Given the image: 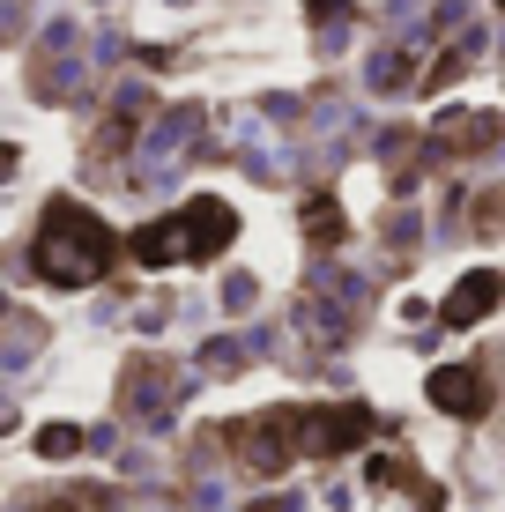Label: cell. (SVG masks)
<instances>
[{
	"label": "cell",
	"mask_w": 505,
	"mask_h": 512,
	"mask_svg": "<svg viewBox=\"0 0 505 512\" xmlns=\"http://www.w3.org/2000/svg\"><path fill=\"white\" fill-rule=\"evenodd\" d=\"M112 260H119V238L104 231L90 208H75V201H52L45 208V231H38V245H30V268H38L45 282L82 290V282L112 275Z\"/></svg>",
	"instance_id": "6da1fadb"
},
{
	"label": "cell",
	"mask_w": 505,
	"mask_h": 512,
	"mask_svg": "<svg viewBox=\"0 0 505 512\" xmlns=\"http://www.w3.org/2000/svg\"><path fill=\"white\" fill-rule=\"evenodd\" d=\"M231 238H238V216L223 201H186L179 216L134 231V260H142V268H164V260H216Z\"/></svg>",
	"instance_id": "7a4b0ae2"
},
{
	"label": "cell",
	"mask_w": 505,
	"mask_h": 512,
	"mask_svg": "<svg viewBox=\"0 0 505 512\" xmlns=\"http://www.w3.org/2000/svg\"><path fill=\"white\" fill-rule=\"evenodd\" d=\"M290 431H305V409H268V416H253V423H231V446L246 453L260 475H275L290 453H305V438H290Z\"/></svg>",
	"instance_id": "3957f363"
},
{
	"label": "cell",
	"mask_w": 505,
	"mask_h": 512,
	"mask_svg": "<svg viewBox=\"0 0 505 512\" xmlns=\"http://www.w3.org/2000/svg\"><path fill=\"white\" fill-rule=\"evenodd\" d=\"M364 438H372V409H364V401H342V409H312L305 416V453H320V461L364 446Z\"/></svg>",
	"instance_id": "277c9868"
},
{
	"label": "cell",
	"mask_w": 505,
	"mask_h": 512,
	"mask_svg": "<svg viewBox=\"0 0 505 512\" xmlns=\"http://www.w3.org/2000/svg\"><path fill=\"white\" fill-rule=\"evenodd\" d=\"M431 401H439L446 416L476 423L491 409V386H483V372H468V364H439V372H431Z\"/></svg>",
	"instance_id": "5b68a950"
},
{
	"label": "cell",
	"mask_w": 505,
	"mask_h": 512,
	"mask_svg": "<svg viewBox=\"0 0 505 512\" xmlns=\"http://www.w3.org/2000/svg\"><path fill=\"white\" fill-rule=\"evenodd\" d=\"M498 297H505V275H491V268H483V275H461L454 297L439 305V320H446V327H476L483 312H498Z\"/></svg>",
	"instance_id": "8992f818"
},
{
	"label": "cell",
	"mask_w": 505,
	"mask_h": 512,
	"mask_svg": "<svg viewBox=\"0 0 505 512\" xmlns=\"http://www.w3.org/2000/svg\"><path fill=\"white\" fill-rule=\"evenodd\" d=\"M439 141H446V149H483V141H498V112H461V119H446Z\"/></svg>",
	"instance_id": "52a82bcc"
},
{
	"label": "cell",
	"mask_w": 505,
	"mask_h": 512,
	"mask_svg": "<svg viewBox=\"0 0 505 512\" xmlns=\"http://www.w3.org/2000/svg\"><path fill=\"white\" fill-rule=\"evenodd\" d=\"M305 231H312V238H327V245L342 238V208L327 201V193H320V201H305Z\"/></svg>",
	"instance_id": "ba28073f"
},
{
	"label": "cell",
	"mask_w": 505,
	"mask_h": 512,
	"mask_svg": "<svg viewBox=\"0 0 505 512\" xmlns=\"http://www.w3.org/2000/svg\"><path fill=\"white\" fill-rule=\"evenodd\" d=\"M75 446H82V431H67V423H45V431H38V453H45V461H67Z\"/></svg>",
	"instance_id": "9c48e42d"
},
{
	"label": "cell",
	"mask_w": 505,
	"mask_h": 512,
	"mask_svg": "<svg viewBox=\"0 0 505 512\" xmlns=\"http://www.w3.org/2000/svg\"><path fill=\"white\" fill-rule=\"evenodd\" d=\"M52 512H67V505H52Z\"/></svg>",
	"instance_id": "30bf717a"
}]
</instances>
